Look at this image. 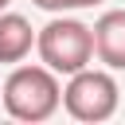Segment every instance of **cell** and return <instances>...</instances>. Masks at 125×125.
Returning a JSON list of instances; mask_svg holds the SVG:
<instances>
[{
    "label": "cell",
    "mask_w": 125,
    "mask_h": 125,
    "mask_svg": "<svg viewBox=\"0 0 125 125\" xmlns=\"http://www.w3.org/2000/svg\"><path fill=\"white\" fill-rule=\"evenodd\" d=\"M8 4H12V0H0V12H4V8H8Z\"/></svg>",
    "instance_id": "ba28073f"
},
{
    "label": "cell",
    "mask_w": 125,
    "mask_h": 125,
    "mask_svg": "<svg viewBox=\"0 0 125 125\" xmlns=\"http://www.w3.org/2000/svg\"><path fill=\"white\" fill-rule=\"evenodd\" d=\"M62 105L74 121H109L117 113V82L105 70L82 66L62 90Z\"/></svg>",
    "instance_id": "3957f363"
},
{
    "label": "cell",
    "mask_w": 125,
    "mask_h": 125,
    "mask_svg": "<svg viewBox=\"0 0 125 125\" xmlns=\"http://www.w3.org/2000/svg\"><path fill=\"white\" fill-rule=\"evenodd\" d=\"M94 4H102V0H82V8H94Z\"/></svg>",
    "instance_id": "52a82bcc"
},
{
    "label": "cell",
    "mask_w": 125,
    "mask_h": 125,
    "mask_svg": "<svg viewBox=\"0 0 125 125\" xmlns=\"http://www.w3.org/2000/svg\"><path fill=\"white\" fill-rule=\"evenodd\" d=\"M35 8L43 12H70V8H82V0H31Z\"/></svg>",
    "instance_id": "8992f818"
},
{
    "label": "cell",
    "mask_w": 125,
    "mask_h": 125,
    "mask_svg": "<svg viewBox=\"0 0 125 125\" xmlns=\"http://www.w3.org/2000/svg\"><path fill=\"white\" fill-rule=\"evenodd\" d=\"M35 31L23 16L16 12H0V62H23L35 47Z\"/></svg>",
    "instance_id": "5b68a950"
},
{
    "label": "cell",
    "mask_w": 125,
    "mask_h": 125,
    "mask_svg": "<svg viewBox=\"0 0 125 125\" xmlns=\"http://www.w3.org/2000/svg\"><path fill=\"white\" fill-rule=\"evenodd\" d=\"M35 47H39L43 66H51L55 74H78L94 59V27H86L82 20L59 16L47 27H39Z\"/></svg>",
    "instance_id": "7a4b0ae2"
},
{
    "label": "cell",
    "mask_w": 125,
    "mask_h": 125,
    "mask_svg": "<svg viewBox=\"0 0 125 125\" xmlns=\"http://www.w3.org/2000/svg\"><path fill=\"white\" fill-rule=\"evenodd\" d=\"M62 102V86L51 66H16L4 82V109L16 121H47Z\"/></svg>",
    "instance_id": "6da1fadb"
},
{
    "label": "cell",
    "mask_w": 125,
    "mask_h": 125,
    "mask_svg": "<svg viewBox=\"0 0 125 125\" xmlns=\"http://www.w3.org/2000/svg\"><path fill=\"white\" fill-rule=\"evenodd\" d=\"M94 51L105 66L125 70V12H105L94 23Z\"/></svg>",
    "instance_id": "277c9868"
}]
</instances>
